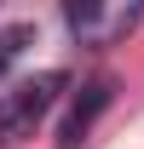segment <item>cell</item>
I'll return each mask as SVG.
<instances>
[{
	"instance_id": "1",
	"label": "cell",
	"mask_w": 144,
	"mask_h": 149,
	"mask_svg": "<svg viewBox=\"0 0 144 149\" xmlns=\"http://www.w3.org/2000/svg\"><path fill=\"white\" fill-rule=\"evenodd\" d=\"M64 86H69L64 69H40V74H29V80H18L12 92H0V143H23V138L46 120V109L58 103Z\"/></svg>"
},
{
	"instance_id": "3",
	"label": "cell",
	"mask_w": 144,
	"mask_h": 149,
	"mask_svg": "<svg viewBox=\"0 0 144 149\" xmlns=\"http://www.w3.org/2000/svg\"><path fill=\"white\" fill-rule=\"evenodd\" d=\"M104 103H109V80L81 86V97L69 103V115H64V132H58V138H64V143H81V138H87V126H92V115L104 109Z\"/></svg>"
},
{
	"instance_id": "2",
	"label": "cell",
	"mask_w": 144,
	"mask_h": 149,
	"mask_svg": "<svg viewBox=\"0 0 144 149\" xmlns=\"http://www.w3.org/2000/svg\"><path fill=\"white\" fill-rule=\"evenodd\" d=\"M64 23L75 29L81 46H109L115 35H127L138 23V6H98V0H69L64 6Z\"/></svg>"
},
{
	"instance_id": "4",
	"label": "cell",
	"mask_w": 144,
	"mask_h": 149,
	"mask_svg": "<svg viewBox=\"0 0 144 149\" xmlns=\"http://www.w3.org/2000/svg\"><path fill=\"white\" fill-rule=\"evenodd\" d=\"M29 40H35V29H29V23H12V29H0V80H6V69L23 57V46H29Z\"/></svg>"
}]
</instances>
